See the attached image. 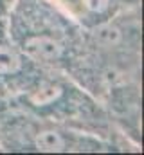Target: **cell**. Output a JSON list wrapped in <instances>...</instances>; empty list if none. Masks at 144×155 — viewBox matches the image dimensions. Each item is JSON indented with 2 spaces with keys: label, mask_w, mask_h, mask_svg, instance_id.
<instances>
[{
  "label": "cell",
  "mask_w": 144,
  "mask_h": 155,
  "mask_svg": "<svg viewBox=\"0 0 144 155\" xmlns=\"http://www.w3.org/2000/svg\"><path fill=\"white\" fill-rule=\"evenodd\" d=\"M0 148L9 152H112L113 144L103 135L63 123L22 112L5 117L0 126Z\"/></svg>",
  "instance_id": "3957f363"
},
{
  "label": "cell",
  "mask_w": 144,
  "mask_h": 155,
  "mask_svg": "<svg viewBox=\"0 0 144 155\" xmlns=\"http://www.w3.org/2000/svg\"><path fill=\"white\" fill-rule=\"evenodd\" d=\"M9 96L22 112L69 126L77 124L83 128L92 124L99 130L106 121L103 108L85 88L56 74V71L34 67Z\"/></svg>",
  "instance_id": "7a4b0ae2"
},
{
  "label": "cell",
  "mask_w": 144,
  "mask_h": 155,
  "mask_svg": "<svg viewBox=\"0 0 144 155\" xmlns=\"http://www.w3.org/2000/svg\"><path fill=\"white\" fill-rule=\"evenodd\" d=\"M13 2H15V0H0V16H5V15L9 13Z\"/></svg>",
  "instance_id": "5b68a950"
},
{
  "label": "cell",
  "mask_w": 144,
  "mask_h": 155,
  "mask_svg": "<svg viewBox=\"0 0 144 155\" xmlns=\"http://www.w3.org/2000/svg\"><path fill=\"white\" fill-rule=\"evenodd\" d=\"M7 27L22 54L45 71L69 72L85 41V31L52 0H15Z\"/></svg>",
  "instance_id": "6da1fadb"
},
{
  "label": "cell",
  "mask_w": 144,
  "mask_h": 155,
  "mask_svg": "<svg viewBox=\"0 0 144 155\" xmlns=\"http://www.w3.org/2000/svg\"><path fill=\"white\" fill-rule=\"evenodd\" d=\"M33 69L34 65L22 54L9 33L7 15L0 16V90L9 94Z\"/></svg>",
  "instance_id": "277c9868"
}]
</instances>
